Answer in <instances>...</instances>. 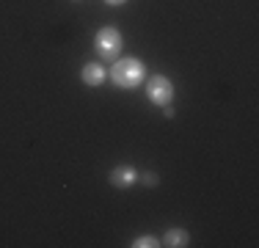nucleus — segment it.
I'll list each match as a JSON object with an SVG mask.
<instances>
[{
  "label": "nucleus",
  "mask_w": 259,
  "mask_h": 248,
  "mask_svg": "<svg viewBox=\"0 0 259 248\" xmlns=\"http://www.w3.org/2000/svg\"><path fill=\"white\" fill-rule=\"evenodd\" d=\"M146 77V66L141 58H121L116 61L113 66H110V80H113V86H119V89H135V86H141Z\"/></svg>",
  "instance_id": "nucleus-1"
},
{
  "label": "nucleus",
  "mask_w": 259,
  "mask_h": 248,
  "mask_svg": "<svg viewBox=\"0 0 259 248\" xmlns=\"http://www.w3.org/2000/svg\"><path fill=\"white\" fill-rule=\"evenodd\" d=\"M94 45H97V55H100L102 61H113L116 55H119V50H121L119 28H110V25L100 28V30H97V36H94Z\"/></svg>",
  "instance_id": "nucleus-2"
},
{
  "label": "nucleus",
  "mask_w": 259,
  "mask_h": 248,
  "mask_svg": "<svg viewBox=\"0 0 259 248\" xmlns=\"http://www.w3.org/2000/svg\"><path fill=\"white\" fill-rule=\"evenodd\" d=\"M146 97L152 99L155 105H171V99H174V83H171L165 74H155V77H149V83H146Z\"/></svg>",
  "instance_id": "nucleus-3"
},
{
  "label": "nucleus",
  "mask_w": 259,
  "mask_h": 248,
  "mask_svg": "<svg viewBox=\"0 0 259 248\" xmlns=\"http://www.w3.org/2000/svg\"><path fill=\"white\" fill-rule=\"evenodd\" d=\"M138 182V171L133 169V166H116V169H110V185L113 188H133V185Z\"/></svg>",
  "instance_id": "nucleus-4"
},
{
  "label": "nucleus",
  "mask_w": 259,
  "mask_h": 248,
  "mask_svg": "<svg viewBox=\"0 0 259 248\" xmlns=\"http://www.w3.org/2000/svg\"><path fill=\"white\" fill-rule=\"evenodd\" d=\"M80 80H83L89 89H97V86H102L105 80H108V69H105L102 64H85L83 69H80Z\"/></svg>",
  "instance_id": "nucleus-5"
},
{
  "label": "nucleus",
  "mask_w": 259,
  "mask_h": 248,
  "mask_svg": "<svg viewBox=\"0 0 259 248\" xmlns=\"http://www.w3.org/2000/svg\"><path fill=\"white\" fill-rule=\"evenodd\" d=\"M160 245H168V248H185V245H190V234L185 232V229H168Z\"/></svg>",
  "instance_id": "nucleus-6"
},
{
  "label": "nucleus",
  "mask_w": 259,
  "mask_h": 248,
  "mask_svg": "<svg viewBox=\"0 0 259 248\" xmlns=\"http://www.w3.org/2000/svg\"><path fill=\"white\" fill-rule=\"evenodd\" d=\"M130 245H133V248H157L160 240L155 237V234H141V237H135Z\"/></svg>",
  "instance_id": "nucleus-7"
},
{
  "label": "nucleus",
  "mask_w": 259,
  "mask_h": 248,
  "mask_svg": "<svg viewBox=\"0 0 259 248\" xmlns=\"http://www.w3.org/2000/svg\"><path fill=\"white\" fill-rule=\"evenodd\" d=\"M138 179H141V182L146 185V188H155V185L160 182V177H157L155 171H146V174H138Z\"/></svg>",
  "instance_id": "nucleus-8"
},
{
  "label": "nucleus",
  "mask_w": 259,
  "mask_h": 248,
  "mask_svg": "<svg viewBox=\"0 0 259 248\" xmlns=\"http://www.w3.org/2000/svg\"><path fill=\"white\" fill-rule=\"evenodd\" d=\"M163 113L168 116V119H174V108H171V105H163Z\"/></svg>",
  "instance_id": "nucleus-9"
},
{
  "label": "nucleus",
  "mask_w": 259,
  "mask_h": 248,
  "mask_svg": "<svg viewBox=\"0 0 259 248\" xmlns=\"http://www.w3.org/2000/svg\"><path fill=\"white\" fill-rule=\"evenodd\" d=\"M105 3H108V6H121L124 0H105Z\"/></svg>",
  "instance_id": "nucleus-10"
}]
</instances>
